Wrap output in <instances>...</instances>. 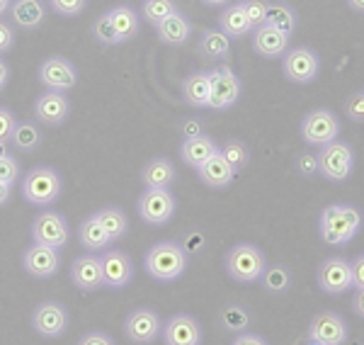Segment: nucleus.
I'll return each instance as SVG.
<instances>
[{
  "label": "nucleus",
  "mask_w": 364,
  "mask_h": 345,
  "mask_svg": "<svg viewBox=\"0 0 364 345\" xmlns=\"http://www.w3.org/2000/svg\"><path fill=\"white\" fill-rule=\"evenodd\" d=\"M364 224V214L352 204H328L318 216V233L321 241L340 248L348 245L360 233Z\"/></svg>",
  "instance_id": "f257e3e1"
},
{
  "label": "nucleus",
  "mask_w": 364,
  "mask_h": 345,
  "mask_svg": "<svg viewBox=\"0 0 364 345\" xmlns=\"http://www.w3.org/2000/svg\"><path fill=\"white\" fill-rule=\"evenodd\" d=\"M144 267L156 282H175L190 267V255L175 241H158L146 250Z\"/></svg>",
  "instance_id": "f03ea898"
},
{
  "label": "nucleus",
  "mask_w": 364,
  "mask_h": 345,
  "mask_svg": "<svg viewBox=\"0 0 364 345\" xmlns=\"http://www.w3.org/2000/svg\"><path fill=\"white\" fill-rule=\"evenodd\" d=\"M20 192L29 204L46 209L54 202H58V197L63 195V178H61V173L49 166L32 168V171L25 173V178H22Z\"/></svg>",
  "instance_id": "7ed1b4c3"
},
{
  "label": "nucleus",
  "mask_w": 364,
  "mask_h": 345,
  "mask_svg": "<svg viewBox=\"0 0 364 345\" xmlns=\"http://www.w3.org/2000/svg\"><path fill=\"white\" fill-rule=\"evenodd\" d=\"M226 275L236 282H257L262 270L267 267V258L257 245L252 243H236L224 258Z\"/></svg>",
  "instance_id": "20e7f679"
},
{
  "label": "nucleus",
  "mask_w": 364,
  "mask_h": 345,
  "mask_svg": "<svg viewBox=\"0 0 364 345\" xmlns=\"http://www.w3.org/2000/svg\"><path fill=\"white\" fill-rule=\"evenodd\" d=\"M318 175L328 180V183H345L355 171V149L348 142L326 144L318 149Z\"/></svg>",
  "instance_id": "39448f33"
},
{
  "label": "nucleus",
  "mask_w": 364,
  "mask_h": 345,
  "mask_svg": "<svg viewBox=\"0 0 364 345\" xmlns=\"http://www.w3.org/2000/svg\"><path fill=\"white\" fill-rule=\"evenodd\" d=\"M282 73L294 85L314 83L321 73V56L311 46H291L282 56Z\"/></svg>",
  "instance_id": "423d86ee"
},
{
  "label": "nucleus",
  "mask_w": 364,
  "mask_h": 345,
  "mask_svg": "<svg viewBox=\"0 0 364 345\" xmlns=\"http://www.w3.org/2000/svg\"><path fill=\"white\" fill-rule=\"evenodd\" d=\"M299 132H301L304 144H309L311 149H321V146H326L338 139L340 120L336 117V112H331L328 107H316L304 115Z\"/></svg>",
  "instance_id": "0eeeda50"
},
{
  "label": "nucleus",
  "mask_w": 364,
  "mask_h": 345,
  "mask_svg": "<svg viewBox=\"0 0 364 345\" xmlns=\"http://www.w3.org/2000/svg\"><path fill=\"white\" fill-rule=\"evenodd\" d=\"M136 212L149 226H166L178 212V200L170 190H149L146 187L136 200Z\"/></svg>",
  "instance_id": "6e6552de"
},
{
  "label": "nucleus",
  "mask_w": 364,
  "mask_h": 345,
  "mask_svg": "<svg viewBox=\"0 0 364 345\" xmlns=\"http://www.w3.org/2000/svg\"><path fill=\"white\" fill-rule=\"evenodd\" d=\"M211 75V100L209 110L214 112H226L228 107H233L240 100V92H243V83L236 75L231 66H216L209 71Z\"/></svg>",
  "instance_id": "1a4fd4ad"
},
{
  "label": "nucleus",
  "mask_w": 364,
  "mask_h": 345,
  "mask_svg": "<svg viewBox=\"0 0 364 345\" xmlns=\"http://www.w3.org/2000/svg\"><path fill=\"white\" fill-rule=\"evenodd\" d=\"M37 78L46 90L68 92L78 85V68H75L66 56H49V58H44L42 66H39Z\"/></svg>",
  "instance_id": "9d476101"
},
{
  "label": "nucleus",
  "mask_w": 364,
  "mask_h": 345,
  "mask_svg": "<svg viewBox=\"0 0 364 345\" xmlns=\"http://www.w3.org/2000/svg\"><path fill=\"white\" fill-rule=\"evenodd\" d=\"M32 238L34 243H44L61 250L70 241V229L63 214L58 212H39L32 221Z\"/></svg>",
  "instance_id": "9b49d317"
},
{
  "label": "nucleus",
  "mask_w": 364,
  "mask_h": 345,
  "mask_svg": "<svg viewBox=\"0 0 364 345\" xmlns=\"http://www.w3.org/2000/svg\"><path fill=\"white\" fill-rule=\"evenodd\" d=\"M163 324L158 312L149 307H139L134 312H129L124 319V336L136 345H151L156 343V338H161Z\"/></svg>",
  "instance_id": "f8f14e48"
},
{
  "label": "nucleus",
  "mask_w": 364,
  "mask_h": 345,
  "mask_svg": "<svg viewBox=\"0 0 364 345\" xmlns=\"http://www.w3.org/2000/svg\"><path fill=\"white\" fill-rule=\"evenodd\" d=\"M316 280H318V287L326 292V294H345V292L355 290L352 287V265L350 260L340 258V255H331L318 265V272H316Z\"/></svg>",
  "instance_id": "ddd939ff"
},
{
  "label": "nucleus",
  "mask_w": 364,
  "mask_h": 345,
  "mask_svg": "<svg viewBox=\"0 0 364 345\" xmlns=\"http://www.w3.org/2000/svg\"><path fill=\"white\" fill-rule=\"evenodd\" d=\"M61 267V253L51 245L32 243L22 253V270L34 280H49L54 277Z\"/></svg>",
  "instance_id": "4468645a"
},
{
  "label": "nucleus",
  "mask_w": 364,
  "mask_h": 345,
  "mask_svg": "<svg viewBox=\"0 0 364 345\" xmlns=\"http://www.w3.org/2000/svg\"><path fill=\"white\" fill-rule=\"evenodd\" d=\"M306 336H309V341H316L323 345H345L350 338V329L340 314L321 312L311 319Z\"/></svg>",
  "instance_id": "2eb2a0df"
},
{
  "label": "nucleus",
  "mask_w": 364,
  "mask_h": 345,
  "mask_svg": "<svg viewBox=\"0 0 364 345\" xmlns=\"http://www.w3.org/2000/svg\"><path fill=\"white\" fill-rule=\"evenodd\" d=\"M68 312L58 302H42L32 312V329L42 338H61L68 329Z\"/></svg>",
  "instance_id": "dca6fc26"
},
{
  "label": "nucleus",
  "mask_w": 364,
  "mask_h": 345,
  "mask_svg": "<svg viewBox=\"0 0 364 345\" xmlns=\"http://www.w3.org/2000/svg\"><path fill=\"white\" fill-rule=\"evenodd\" d=\"M70 282L75 285V290H80L83 294L90 292L105 290V275H102V260L95 253H83L73 260L70 265Z\"/></svg>",
  "instance_id": "f3484780"
},
{
  "label": "nucleus",
  "mask_w": 364,
  "mask_h": 345,
  "mask_svg": "<svg viewBox=\"0 0 364 345\" xmlns=\"http://www.w3.org/2000/svg\"><path fill=\"white\" fill-rule=\"evenodd\" d=\"M100 260H102L105 290H124L134 280V262L124 250L107 248L100 255Z\"/></svg>",
  "instance_id": "a211bd4d"
},
{
  "label": "nucleus",
  "mask_w": 364,
  "mask_h": 345,
  "mask_svg": "<svg viewBox=\"0 0 364 345\" xmlns=\"http://www.w3.org/2000/svg\"><path fill=\"white\" fill-rule=\"evenodd\" d=\"M161 338L166 345H202V326L190 314H175L163 324Z\"/></svg>",
  "instance_id": "6ab92c4d"
},
{
  "label": "nucleus",
  "mask_w": 364,
  "mask_h": 345,
  "mask_svg": "<svg viewBox=\"0 0 364 345\" xmlns=\"http://www.w3.org/2000/svg\"><path fill=\"white\" fill-rule=\"evenodd\" d=\"M70 115V100L66 92L46 90L34 100V117L46 127H61Z\"/></svg>",
  "instance_id": "aec40b11"
},
{
  "label": "nucleus",
  "mask_w": 364,
  "mask_h": 345,
  "mask_svg": "<svg viewBox=\"0 0 364 345\" xmlns=\"http://www.w3.org/2000/svg\"><path fill=\"white\" fill-rule=\"evenodd\" d=\"M289 49V37L277 32L274 27L262 25L252 29V51L262 58H279Z\"/></svg>",
  "instance_id": "412c9836"
},
{
  "label": "nucleus",
  "mask_w": 364,
  "mask_h": 345,
  "mask_svg": "<svg viewBox=\"0 0 364 345\" xmlns=\"http://www.w3.org/2000/svg\"><path fill=\"white\" fill-rule=\"evenodd\" d=\"M141 183L149 190H170L178 183V171L166 156H156L141 168Z\"/></svg>",
  "instance_id": "4be33fe9"
},
{
  "label": "nucleus",
  "mask_w": 364,
  "mask_h": 345,
  "mask_svg": "<svg viewBox=\"0 0 364 345\" xmlns=\"http://www.w3.org/2000/svg\"><path fill=\"white\" fill-rule=\"evenodd\" d=\"M154 29H156L158 39H161L163 44H168V46L187 44L192 39V34H195V27H192L190 17L182 15L180 10H178V13H173L170 17H166L163 22H158Z\"/></svg>",
  "instance_id": "5701e85b"
},
{
  "label": "nucleus",
  "mask_w": 364,
  "mask_h": 345,
  "mask_svg": "<svg viewBox=\"0 0 364 345\" xmlns=\"http://www.w3.org/2000/svg\"><path fill=\"white\" fill-rule=\"evenodd\" d=\"M180 90H182V100H185V105H190V107H195V110L209 107V100H211L209 71H195V73L185 75Z\"/></svg>",
  "instance_id": "b1692460"
},
{
  "label": "nucleus",
  "mask_w": 364,
  "mask_h": 345,
  "mask_svg": "<svg viewBox=\"0 0 364 345\" xmlns=\"http://www.w3.org/2000/svg\"><path fill=\"white\" fill-rule=\"evenodd\" d=\"M219 154V144L214 142L211 137H195V139H182L180 144V159L185 166L190 168H197L204 166L209 159H214V156Z\"/></svg>",
  "instance_id": "393cba45"
},
{
  "label": "nucleus",
  "mask_w": 364,
  "mask_h": 345,
  "mask_svg": "<svg viewBox=\"0 0 364 345\" xmlns=\"http://www.w3.org/2000/svg\"><path fill=\"white\" fill-rule=\"evenodd\" d=\"M10 17H13V25L32 32V29L44 25L46 17V5L44 0H13L10 5Z\"/></svg>",
  "instance_id": "a878e982"
},
{
  "label": "nucleus",
  "mask_w": 364,
  "mask_h": 345,
  "mask_svg": "<svg viewBox=\"0 0 364 345\" xmlns=\"http://www.w3.org/2000/svg\"><path fill=\"white\" fill-rule=\"evenodd\" d=\"M197 54L199 58H204V61H226L228 54H231V39H228L219 27L204 29V32L199 34Z\"/></svg>",
  "instance_id": "bb28decb"
},
{
  "label": "nucleus",
  "mask_w": 364,
  "mask_h": 345,
  "mask_svg": "<svg viewBox=\"0 0 364 345\" xmlns=\"http://www.w3.org/2000/svg\"><path fill=\"white\" fill-rule=\"evenodd\" d=\"M109 20H112V27L117 32V37H119V42H132V39L139 37L141 32V15L136 10L132 8V5H114V8L107 10Z\"/></svg>",
  "instance_id": "cd10ccee"
},
{
  "label": "nucleus",
  "mask_w": 364,
  "mask_h": 345,
  "mask_svg": "<svg viewBox=\"0 0 364 345\" xmlns=\"http://www.w3.org/2000/svg\"><path fill=\"white\" fill-rule=\"evenodd\" d=\"M197 178L207 187H211V190H226V187L233 183L236 173H233V168L221 159V154H216L214 159H209L204 166L197 168Z\"/></svg>",
  "instance_id": "c85d7f7f"
},
{
  "label": "nucleus",
  "mask_w": 364,
  "mask_h": 345,
  "mask_svg": "<svg viewBox=\"0 0 364 345\" xmlns=\"http://www.w3.org/2000/svg\"><path fill=\"white\" fill-rule=\"evenodd\" d=\"M78 241H80V245H83L85 250H90V253H105V250L112 248V243H114L112 238H109V233L100 226L95 214L85 216V219L80 221Z\"/></svg>",
  "instance_id": "c756f323"
},
{
  "label": "nucleus",
  "mask_w": 364,
  "mask_h": 345,
  "mask_svg": "<svg viewBox=\"0 0 364 345\" xmlns=\"http://www.w3.org/2000/svg\"><path fill=\"white\" fill-rule=\"evenodd\" d=\"M219 29L226 34L228 39H240V37H248L252 32L248 17H245L243 3H228L219 15Z\"/></svg>",
  "instance_id": "7c9ffc66"
},
{
  "label": "nucleus",
  "mask_w": 364,
  "mask_h": 345,
  "mask_svg": "<svg viewBox=\"0 0 364 345\" xmlns=\"http://www.w3.org/2000/svg\"><path fill=\"white\" fill-rule=\"evenodd\" d=\"M216 321H219L221 331L236 333L238 336V333H245L250 329L252 317L243 304H224V307L219 309V317H216Z\"/></svg>",
  "instance_id": "2f4dec72"
},
{
  "label": "nucleus",
  "mask_w": 364,
  "mask_h": 345,
  "mask_svg": "<svg viewBox=\"0 0 364 345\" xmlns=\"http://www.w3.org/2000/svg\"><path fill=\"white\" fill-rule=\"evenodd\" d=\"M10 146L20 154H34L42 146V129L29 120L17 122L13 134H10Z\"/></svg>",
  "instance_id": "473e14b6"
},
{
  "label": "nucleus",
  "mask_w": 364,
  "mask_h": 345,
  "mask_svg": "<svg viewBox=\"0 0 364 345\" xmlns=\"http://www.w3.org/2000/svg\"><path fill=\"white\" fill-rule=\"evenodd\" d=\"M257 282L262 285V290H265L267 294H287L291 282H294V277H291V270L287 265L272 262V265H267L265 270H262Z\"/></svg>",
  "instance_id": "72a5a7b5"
},
{
  "label": "nucleus",
  "mask_w": 364,
  "mask_h": 345,
  "mask_svg": "<svg viewBox=\"0 0 364 345\" xmlns=\"http://www.w3.org/2000/svg\"><path fill=\"white\" fill-rule=\"evenodd\" d=\"M265 25L269 27H274L277 32L282 34H287V37H291V34L296 32V27H299V15H296V10L291 8V5H287V3H269L267 5V22Z\"/></svg>",
  "instance_id": "f704fd0d"
},
{
  "label": "nucleus",
  "mask_w": 364,
  "mask_h": 345,
  "mask_svg": "<svg viewBox=\"0 0 364 345\" xmlns=\"http://www.w3.org/2000/svg\"><path fill=\"white\" fill-rule=\"evenodd\" d=\"M95 219L100 221L105 231L109 233L112 241H119V238L127 236L129 231V216L122 207H102L95 212Z\"/></svg>",
  "instance_id": "c9c22d12"
},
{
  "label": "nucleus",
  "mask_w": 364,
  "mask_h": 345,
  "mask_svg": "<svg viewBox=\"0 0 364 345\" xmlns=\"http://www.w3.org/2000/svg\"><path fill=\"white\" fill-rule=\"evenodd\" d=\"M219 154H221V159L233 168V173L243 171V168L250 163V149L243 142H238V139H228V142H224V146H219Z\"/></svg>",
  "instance_id": "e433bc0d"
},
{
  "label": "nucleus",
  "mask_w": 364,
  "mask_h": 345,
  "mask_svg": "<svg viewBox=\"0 0 364 345\" xmlns=\"http://www.w3.org/2000/svg\"><path fill=\"white\" fill-rule=\"evenodd\" d=\"M173 13H178V0H144L141 3V17L154 27Z\"/></svg>",
  "instance_id": "4c0bfd02"
},
{
  "label": "nucleus",
  "mask_w": 364,
  "mask_h": 345,
  "mask_svg": "<svg viewBox=\"0 0 364 345\" xmlns=\"http://www.w3.org/2000/svg\"><path fill=\"white\" fill-rule=\"evenodd\" d=\"M92 37H95L97 44H102V46H117V44H122L119 37H117V32H114V27H112V20H109L107 13H102L95 22H92Z\"/></svg>",
  "instance_id": "58836bf2"
},
{
  "label": "nucleus",
  "mask_w": 364,
  "mask_h": 345,
  "mask_svg": "<svg viewBox=\"0 0 364 345\" xmlns=\"http://www.w3.org/2000/svg\"><path fill=\"white\" fill-rule=\"evenodd\" d=\"M243 3V10H245V17H248L250 27L257 29L267 22V0H240Z\"/></svg>",
  "instance_id": "ea45409f"
},
{
  "label": "nucleus",
  "mask_w": 364,
  "mask_h": 345,
  "mask_svg": "<svg viewBox=\"0 0 364 345\" xmlns=\"http://www.w3.org/2000/svg\"><path fill=\"white\" fill-rule=\"evenodd\" d=\"M345 117L350 122H357V124H364V87L362 90H355L348 95V100L343 105Z\"/></svg>",
  "instance_id": "a19ab883"
},
{
  "label": "nucleus",
  "mask_w": 364,
  "mask_h": 345,
  "mask_svg": "<svg viewBox=\"0 0 364 345\" xmlns=\"http://www.w3.org/2000/svg\"><path fill=\"white\" fill-rule=\"evenodd\" d=\"M294 171L306 180L316 178V175H318V156H316L314 151H301V154H296Z\"/></svg>",
  "instance_id": "79ce46f5"
},
{
  "label": "nucleus",
  "mask_w": 364,
  "mask_h": 345,
  "mask_svg": "<svg viewBox=\"0 0 364 345\" xmlns=\"http://www.w3.org/2000/svg\"><path fill=\"white\" fill-rule=\"evenodd\" d=\"M180 245L187 255L202 253V250L207 248V236H204V231H199V229H190L180 236Z\"/></svg>",
  "instance_id": "37998d69"
},
{
  "label": "nucleus",
  "mask_w": 364,
  "mask_h": 345,
  "mask_svg": "<svg viewBox=\"0 0 364 345\" xmlns=\"http://www.w3.org/2000/svg\"><path fill=\"white\" fill-rule=\"evenodd\" d=\"M49 5L58 17H78L87 8V0H49Z\"/></svg>",
  "instance_id": "c03bdc74"
},
{
  "label": "nucleus",
  "mask_w": 364,
  "mask_h": 345,
  "mask_svg": "<svg viewBox=\"0 0 364 345\" xmlns=\"http://www.w3.org/2000/svg\"><path fill=\"white\" fill-rule=\"evenodd\" d=\"M20 161L15 159L13 154L0 159V183H8V185H15L20 180Z\"/></svg>",
  "instance_id": "a18cd8bd"
},
{
  "label": "nucleus",
  "mask_w": 364,
  "mask_h": 345,
  "mask_svg": "<svg viewBox=\"0 0 364 345\" xmlns=\"http://www.w3.org/2000/svg\"><path fill=\"white\" fill-rule=\"evenodd\" d=\"M178 132L182 134V139H195V137H204V122L199 117H185V120L178 124Z\"/></svg>",
  "instance_id": "49530a36"
},
{
  "label": "nucleus",
  "mask_w": 364,
  "mask_h": 345,
  "mask_svg": "<svg viewBox=\"0 0 364 345\" xmlns=\"http://www.w3.org/2000/svg\"><path fill=\"white\" fill-rule=\"evenodd\" d=\"M13 46H15V25L0 20V56L8 54Z\"/></svg>",
  "instance_id": "de8ad7c7"
},
{
  "label": "nucleus",
  "mask_w": 364,
  "mask_h": 345,
  "mask_svg": "<svg viewBox=\"0 0 364 345\" xmlns=\"http://www.w3.org/2000/svg\"><path fill=\"white\" fill-rule=\"evenodd\" d=\"M17 124L15 115L10 112L8 107H0V142H8L10 144V134H13Z\"/></svg>",
  "instance_id": "09e8293b"
},
{
  "label": "nucleus",
  "mask_w": 364,
  "mask_h": 345,
  "mask_svg": "<svg viewBox=\"0 0 364 345\" xmlns=\"http://www.w3.org/2000/svg\"><path fill=\"white\" fill-rule=\"evenodd\" d=\"M352 265V287L364 290V253L357 255L355 260H350Z\"/></svg>",
  "instance_id": "8fccbe9b"
},
{
  "label": "nucleus",
  "mask_w": 364,
  "mask_h": 345,
  "mask_svg": "<svg viewBox=\"0 0 364 345\" xmlns=\"http://www.w3.org/2000/svg\"><path fill=\"white\" fill-rule=\"evenodd\" d=\"M78 345H117V343L112 341V336H107V333L90 331V333H85V336L80 338Z\"/></svg>",
  "instance_id": "3c124183"
},
{
  "label": "nucleus",
  "mask_w": 364,
  "mask_h": 345,
  "mask_svg": "<svg viewBox=\"0 0 364 345\" xmlns=\"http://www.w3.org/2000/svg\"><path fill=\"white\" fill-rule=\"evenodd\" d=\"M231 345H269L265 338L262 336H257V333H238L236 338H233V343Z\"/></svg>",
  "instance_id": "603ef678"
},
{
  "label": "nucleus",
  "mask_w": 364,
  "mask_h": 345,
  "mask_svg": "<svg viewBox=\"0 0 364 345\" xmlns=\"http://www.w3.org/2000/svg\"><path fill=\"white\" fill-rule=\"evenodd\" d=\"M352 309L360 319H364V290H355V297H352Z\"/></svg>",
  "instance_id": "864d4df0"
},
{
  "label": "nucleus",
  "mask_w": 364,
  "mask_h": 345,
  "mask_svg": "<svg viewBox=\"0 0 364 345\" xmlns=\"http://www.w3.org/2000/svg\"><path fill=\"white\" fill-rule=\"evenodd\" d=\"M10 197H13V185L0 183V207H3V204H8Z\"/></svg>",
  "instance_id": "5fc2aeb1"
},
{
  "label": "nucleus",
  "mask_w": 364,
  "mask_h": 345,
  "mask_svg": "<svg viewBox=\"0 0 364 345\" xmlns=\"http://www.w3.org/2000/svg\"><path fill=\"white\" fill-rule=\"evenodd\" d=\"M8 80H10V68H8V63L0 58V90L8 85Z\"/></svg>",
  "instance_id": "6e6d98bb"
},
{
  "label": "nucleus",
  "mask_w": 364,
  "mask_h": 345,
  "mask_svg": "<svg viewBox=\"0 0 364 345\" xmlns=\"http://www.w3.org/2000/svg\"><path fill=\"white\" fill-rule=\"evenodd\" d=\"M348 5H350V10H355V13L364 15V0H348Z\"/></svg>",
  "instance_id": "4d7b16f0"
},
{
  "label": "nucleus",
  "mask_w": 364,
  "mask_h": 345,
  "mask_svg": "<svg viewBox=\"0 0 364 345\" xmlns=\"http://www.w3.org/2000/svg\"><path fill=\"white\" fill-rule=\"evenodd\" d=\"M10 5H13V0H0V20L5 13H10Z\"/></svg>",
  "instance_id": "13d9d810"
},
{
  "label": "nucleus",
  "mask_w": 364,
  "mask_h": 345,
  "mask_svg": "<svg viewBox=\"0 0 364 345\" xmlns=\"http://www.w3.org/2000/svg\"><path fill=\"white\" fill-rule=\"evenodd\" d=\"M202 3L209 8H221V5H228V0H202Z\"/></svg>",
  "instance_id": "bf43d9fd"
},
{
  "label": "nucleus",
  "mask_w": 364,
  "mask_h": 345,
  "mask_svg": "<svg viewBox=\"0 0 364 345\" xmlns=\"http://www.w3.org/2000/svg\"><path fill=\"white\" fill-rule=\"evenodd\" d=\"M5 156H10V144L0 142V159H5Z\"/></svg>",
  "instance_id": "052dcab7"
},
{
  "label": "nucleus",
  "mask_w": 364,
  "mask_h": 345,
  "mask_svg": "<svg viewBox=\"0 0 364 345\" xmlns=\"http://www.w3.org/2000/svg\"><path fill=\"white\" fill-rule=\"evenodd\" d=\"M306 345H323V343H316V341H309Z\"/></svg>",
  "instance_id": "680f3d73"
}]
</instances>
